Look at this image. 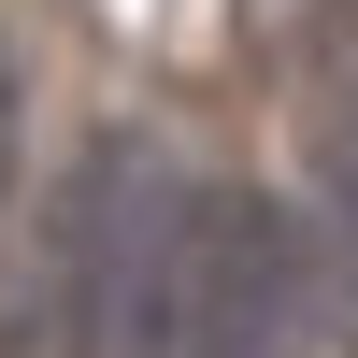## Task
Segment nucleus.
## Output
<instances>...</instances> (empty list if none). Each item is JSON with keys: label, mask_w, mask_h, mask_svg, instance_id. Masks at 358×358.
I'll return each instance as SVG.
<instances>
[{"label": "nucleus", "mask_w": 358, "mask_h": 358, "mask_svg": "<svg viewBox=\"0 0 358 358\" xmlns=\"http://www.w3.org/2000/svg\"><path fill=\"white\" fill-rule=\"evenodd\" d=\"M187 244H201V187L143 129H101L72 172H57V201H43L15 344L29 358H172Z\"/></svg>", "instance_id": "obj_1"}, {"label": "nucleus", "mask_w": 358, "mask_h": 358, "mask_svg": "<svg viewBox=\"0 0 358 358\" xmlns=\"http://www.w3.org/2000/svg\"><path fill=\"white\" fill-rule=\"evenodd\" d=\"M287 330H301V229L273 201H244V187H201L172 358H287Z\"/></svg>", "instance_id": "obj_2"}, {"label": "nucleus", "mask_w": 358, "mask_h": 358, "mask_svg": "<svg viewBox=\"0 0 358 358\" xmlns=\"http://www.w3.org/2000/svg\"><path fill=\"white\" fill-rule=\"evenodd\" d=\"M0 172H15V57H0Z\"/></svg>", "instance_id": "obj_3"}]
</instances>
